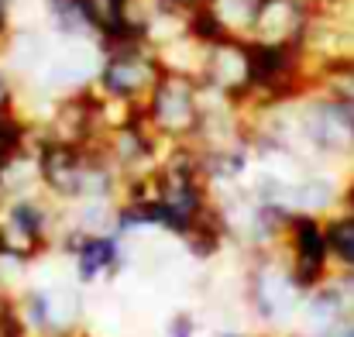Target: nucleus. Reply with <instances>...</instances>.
I'll use <instances>...</instances> for the list:
<instances>
[{
	"label": "nucleus",
	"instance_id": "obj_1",
	"mask_svg": "<svg viewBox=\"0 0 354 337\" xmlns=\"http://www.w3.org/2000/svg\"><path fill=\"white\" fill-rule=\"evenodd\" d=\"M59 230H62V207L45 190L0 200V255L31 265L55 248Z\"/></svg>",
	"mask_w": 354,
	"mask_h": 337
},
{
	"label": "nucleus",
	"instance_id": "obj_9",
	"mask_svg": "<svg viewBox=\"0 0 354 337\" xmlns=\"http://www.w3.org/2000/svg\"><path fill=\"white\" fill-rule=\"evenodd\" d=\"M313 21V0H261L248 42L251 45H275V48H299Z\"/></svg>",
	"mask_w": 354,
	"mask_h": 337
},
{
	"label": "nucleus",
	"instance_id": "obj_14",
	"mask_svg": "<svg viewBox=\"0 0 354 337\" xmlns=\"http://www.w3.org/2000/svg\"><path fill=\"white\" fill-rule=\"evenodd\" d=\"M165 337H196V317L189 313H176L165 327Z\"/></svg>",
	"mask_w": 354,
	"mask_h": 337
},
{
	"label": "nucleus",
	"instance_id": "obj_3",
	"mask_svg": "<svg viewBox=\"0 0 354 337\" xmlns=\"http://www.w3.org/2000/svg\"><path fill=\"white\" fill-rule=\"evenodd\" d=\"M141 113L162 145H193L203 124V86L183 73H162Z\"/></svg>",
	"mask_w": 354,
	"mask_h": 337
},
{
	"label": "nucleus",
	"instance_id": "obj_4",
	"mask_svg": "<svg viewBox=\"0 0 354 337\" xmlns=\"http://www.w3.org/2000/svg\"><path fill=\"white\" fill-rule=\"evenodd\" d=\"M306 293L299 289L282 248L251 251L248 265V307L268 327H286L299 317Z\"/></svg>",
	"mask_w": 354,
	"mask_h": 337
},
{
	"label": "nucleus",
	"instance_id": "obj_6",
	"mask_svg": "<svg viewBox=\"0 0 354 337\" xmlns=\"http://www.w3.org/2000/svg\"><path fill=\"white\" fill-rule=\"evenodd\" d=\"M279 248H282V255H286V262H289V268H292V275H296L303 293H313L317 286H324L334 275L324 217H317V214H292Z\"/></svg>",
	"mask_w": 354,
	"mask_h": 337
},
{
	"label": "nucleus",
	"instance_id": "obj_16",
	"mask_svg": "<svg viewBox=\"0 0 354 337\" xmlns=\"http://www.w3.org/2000/svg\"><path fill=\"white\" fill-rule=\"evenodd\" d=\"M214 337H241V334H231V331H227V334H214Z\"/></svg>",
	"mask_w": 354,
	"mask_h": 337
},
{
	"label": "nucleus",
	"instance_id": "obj_11",
	"mask_svg": "<svg viewBox=\"0 0 354 337\" xmlns=\"http://www.w3.org/2000/svg\"><path fill=\"white\" fill-rule=\"evenodd\" d=\"M45 21H48V28H52L59 38H66V42H80V38L97 42L80 0H45Z\"/></svg>",
	"mask_w": 354,
	"mask_h": 337
},
{
	"label": "nucleus",
	"instance_id": "obj_5",
	"mask_svg": "<svg viewBox=\"0 0 354 337\" xmlns=\"http://www.w3.org/2000/svg\"><path fill=\"white\" fill-rule=\"evenodd\" d=\"M17 310L24 317V327L31 337H76L83 300L80 289L66 282H28L17 293Z\"/></svg>",
	"mask_w": 354,
	"mask_h": 337
},
{
	"label": "nucleus",
	"instance_id": "obj_10",
	"mask_svg": "<svg viewBox=\"0 0 354 337\" xmlns=\"http://www.w3.org/2000/svg\"><path fill=\"white\" fill-rule=\"evenodd\" d=\"M327 227V244H330V262L334 272H351L354 275V214L337 207L334 214L324 217Z\"/></svg>",
	"mask_w": 354,
	"mask_h": 337
},
{
	"label": "nucleus",
	"instance_id": "obj_8",
	"mask_svg": "<svg viewBox=\"0 0 354 337\" xmlns=\"http://www.w3.org/2000/svg\"><path fill=\"white\" fill-rule=\"evenodd\" d=\"M200 83L221 97L244 104L251 97V42L237 38V35H224V38L210 42Z\"/></svg>",
	"mask_w": 354,
	"mask_h": 337
},
{
	"label": "nucleus",
	"instance_id": "obj_18",
	"mask_svg": "<svg viewBox=\"0 0 354 337\" xmlns=\"http://www.w3.org/2000/svg\"><path fill=\"white\" fill-rule=\"evenodd\" d=\"M76 337H83V334H76Z\"/></svg>",
	"mask_w": 354,
	"mask_h": 337
},
{
	"label": "nucleus",
	"instance_id": "obj_7",
	"mask_svg": "<svg viewBox=\"0 0 354 337\" xmlns=\"http://www.w3.org/2000/svg\"><path fill=\"white\" fill-rule=\"evenodd\" d=\"M55 248L69 255L73 275L80 286H93L104 279H114L127 258L124 237L114 230H62Z\"/></svg>",
	"mask_w": 354,
	"mask_h": 337
},
{
	"label": "nucleus",
	"instance_id": "obj_2",
	"mask_svg": "<svg viewBox=\"0 0 354 337\" xmlns=\"http://www.w3.org/2000/svg\"><path fill=\"white\" fill-rule=\"evenodd\" d=\"M100 48H104V62H100L93 90L104 100H114L124 107H141L165 73L158 48L148 38H118Z\"/></svg>",
	"mask_w": 354,
	"mask_h": 337
},
{
	"label": "nucleus",
	"instance_id": "obj_13",
	"mask_svg": "<svg viewBox=\"0 0 354 337\" xmlns=\"http://www.w3.org/2000/svg\"><path fill=\"white\" fill-rule=\"evenodd\" d=\"M14 113H21V86H17V76L0 62V120Z\"/></svg>",
	"mask_w": 354,
	"mask_h": 337
},
{
	"label": "nucleus",
	"instance_id": "obj_15",
	"mask_svg": "<svg viewBox=\"0 0 354 337\" xmlns=\"http://www.w3.org/2000/svg\"><path fill=\"white\" fill-rule=\"evenodd\" d=\"M341 207L354 214V169H351V176H348V183H344V197H341Z\"/></svg>",
	"mask_w": 354,
	"mask_h": 337
},
{
	"label": "nucleus",
	"instance_id": "obj_17",
	"mask_svg": "<svg viewBox=\"0 0 354 337\" xmlns=\"http://www.w3.org/2000/svg\"><path fill=\"white\" fill-rule=\"evenodd\" d=\"M251 337H279V334H251Z\"/></svg>",
	"mask_w": 354,
	"mask_h": 337
},
{
	"label": "nucleus",
	"instance_id": "obj_12",
	"mask_svg": "<svg viewBox=\"0 0 354 337\" xmlns=\"http://www.w3.org/2000/svg\"><path fill=\"white\" fill-rule=\"evenodd\" d=\"M313 90L324 93V97H330V100H337V104L354 107V55L324 62L313 73Z\"/></svg>",
	"mask_w": 354,
	"mask_h": 337
}]
</instances>
